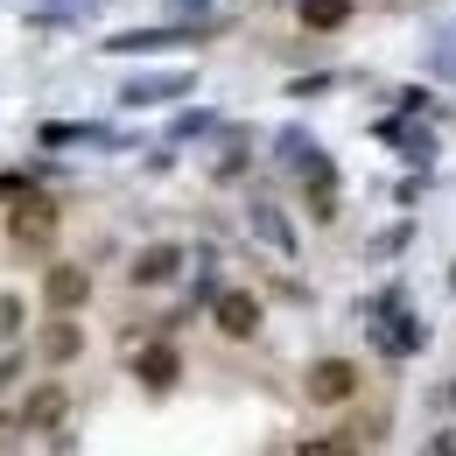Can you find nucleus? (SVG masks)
I'll return each instance as SVG.
<instances>
[{
	"mask_svg": "<svg viewBox=\"0 0 456 456\" xmlns=\"http://www.w3.org/2000/svg\"><path fill=\"white\" fill-rule=\"evenodd\" d=\"M63 414H70V394H63V387H36V394L21 400V421H28V428H57Z\"/></svg>",
	"mask_w": 456,
	"mask_h": 456,
	"instance_id": "nucleus-5",
	"label": "nucleus"
},
{
	"mask_svg": "<svg viewBox=\"0 0 456 456\" xmlns=\"http://www.w3.org/2000/svg\"><path fill=\"white\" fill-rule=\"evenodd\" d=\"M134 372H141L148 387H169V379L183 372V365H175V351H169V344H148V351L134 358Z\"/></svg>",
	"mask_w": 456,
	"mask_h": 456,
	"instance_id": "nucleus-6",
	"label": "nucleus"
},
{
	"mask_svg": "<svg viewBox=\"0 0 456 456\" xmlns=\"http://www.w3.org/2000/svg\"><path fill=\"white\" fill-rule=\"evenodd\" d=\"M436 450H443V456H456V428H450V436H436Z\"/></svg>",
	"mask_w": 456,
	"mask_h": 456,
	"instance_id": "nucleus-13",
	"label": "nucleus"
},
{
	"mask_svg": "<svg viewBox=\"0 0 456 456\" xmlns=\"http://www.w3.org/2000/svg\"><path fill=\"white\" fill-rule=\"evenodd\" d=\"M7 197H28V190H21V175H0V204H7Z\"/></svg>",
	"mask_w": 456,
	"mask_h": 456,
	"instance_id": "nucleus-12",
	"label": "nucleus"
},
{
	"mask_svg": "<svg viewBox=\"0 0 456 456\" xmlns=\"http://www.w3.org/2000/svg\"><path fill=\"white\" fill-rule=\"evenodd\" d=\"M77 323H57V330H43V358H77Z\"/></svg>",
	"mask_w": 456,
	"mask_h": 456,
	"instance_id": "nucleus-9",
	"label": "nucleus"
},
{
	"mask_svg": "<svg viewBox=\"0 0 456 456\" xmlns=\"http://www.w3.org/2000/svg\"><path fill=\"white\" fill-rule=\"evenodd\" d=\"M253 225L267 232V239H274V246H281V253H288V246H295V239H288V225H281V218H274V211H253Z\"/></svg>",
	"mask_w": 456,
	"mask_h": 456,
	"instance_id": "nucleus-10",
	"label": "nucleus"
},
{
	"mask_svg": "<svg viewBox=\"0 0 456 456\" xmlns=\"http://www.w3.org/2000/svg\"><path fill=\"white\" fill-rule=\"evenodd\" d=\"M43 295H50L57 316H70V309L92 302V274H85V267H50V274H43Z\"/></svg>",
	"mask_w": 456,
	"mask_h": 456,
	"instance_id": "nucleus-4",
	"label": "nucleus"
},
{
	"mask_svg": "<svg viewBox=\"0 0 456 456\" xmlns=\"http://www.w3.org/2000/svg\"><path fill=\"white\" fill-rule=\"evenodd\" d=\"M14 330H21V302H14V295H0V338H14Z\"/></svg>",
	"mask_w": 456,
	"mask_h": 456,
	"instance_id": "nucleus-11",
	"label": "nucleus"
},
{
	"mask_svg": "<svg viewBox=\"0 0 456 456\" xmlns=\"http://www.w3.org/2000/svg\"><path fill=\"white\" fill-rule=\"evenodd\" d=\"M302 387H309V400L338 407V400H351V394H358V365H351V358H316V365L302 372Z\"/></svg>",
	"mask_w": 456,
	"mask_h": 456,
	"instance_id": "nucleus-2",
	"label": "nucleus"
},
{
	"mask_svg": "<svg viewBox=\"0 0 456 456\" xmlns=\"http://www.w3.org/2000/svg\"><path fill=\"white\" fill-rule=\"evenodd\" d=\"M302 21L309 28H344L351 21V0H302Z\"/></svg>",
	"mask_w": 456,
	"mask_h": 456,
	"instance_id": "nucleus-8",
	"label": "nucleus"
},
{
	"mask_svg": "<svg viewBox=\"0 0 456 456\" xmlns=\"http://www.w3.org/2000/svg\"><path fill=\"white\" fill-rule=\"evenodd\" d=\"M7 239H14V246H50V239H57V204H50V197H14Z\"/></svg>",
	"mask_w": 456,
	"mask_h": 456,
	"instance_id": "nucleus-1",
	"label": "nucleus"
},
{
	"mask_svg": "<svg viewBox=\"0 0 456 456\" xmlns=\"http://www.w3.org/2000/svg\"><path fill=\"white\" fill-rule=\"evenodd\" d=\"M175 267H183V253H175V246H148V253H141V260H134V281H169Z\"/></svg>",
	"mask_w": 456,
	"mask_h": 456,
	"instance_id": "nucleus-7",
	"label": "nucleus"
},
{
	"mask_svg": "<svg viewBox=\"0 0 456 456\" xmlns=\"http://www.w3.org/2000/svg\"><path fill=\"white\" fill-rule=\"evenodd\" d=\"M211 323H218L225 338H253V330H260V302H253L246 288H225V295H211Z\"/></svg>",
	"mask_w": 456,
	"mask_h": 456,
	"instance_id": "nucleus-3",
	"label": "nucleus"
}]
</instances>
